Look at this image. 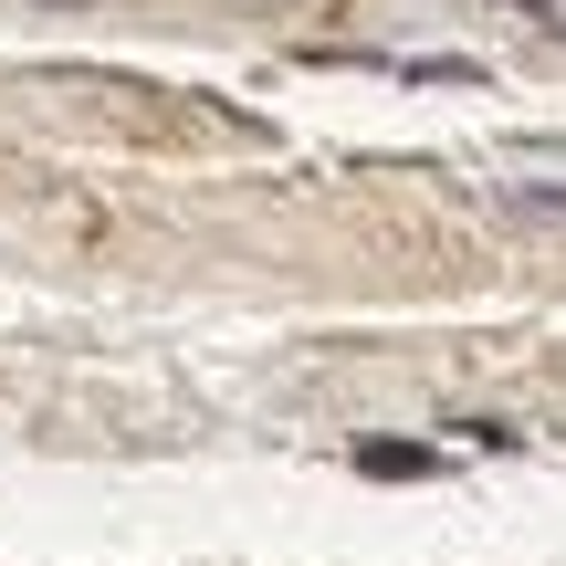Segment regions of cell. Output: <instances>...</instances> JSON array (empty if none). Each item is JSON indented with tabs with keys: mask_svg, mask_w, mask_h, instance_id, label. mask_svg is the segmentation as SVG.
<instances>
[{
	"mask_svg": "<svg viewBox=\"0 0 566 566\" xmlns=\"http://www.w3.org/2000/svg\"><path fill=\"white\" fill-rule=\"evenodd\" d=\"M514 210H566V179H535V189H514Z\"/></svg>",
	"mask_w": 566,
	"mask_h": 566,
	"instance_id": "obj_3",
	"label": "cell"
},
{
	"mask_svg": "<svg viewBox=\"0 0 566 566\" xmlns=\"http://www.w3.org/2000/svg\"><path fill=\"white\" fill-rule=\"evenodd\" d=\"M504 11H525L535 32H556V42H566V0H504Z\"/></svg>",
	"mask_w": 566,
	"mask_h": 566,
	"instance_id": "obj_2",
	"label": "cell"
},
{
	"mask_svg": "<svg viewBox=\"0 0 566 566\" xmlns=\"http://www.w3.org/2000/svg\"><path fill=\"white\" fill-rule=\"evenodd\" d=\"M357 472H367V483H430V472H441V451H420V441H367Z\"/></svg>",
	"mask_w": 566,
	"mask_h": 566,
	"instance_id": "obj_1",
	"label": "cell"
}]
</instances>
